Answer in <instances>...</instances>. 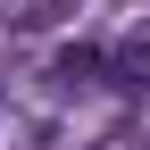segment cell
<instances>
[{"label":"cell","mask_w":150,"mask_h":150,"mask_svg":"<svg viewBox=\"0 0 150 150\" xmlns=\"http://www.w3.org/2000/svg\"><path fill=\"white\" fill-rule=\"evenodd\" d=\"M59 8V0H0V17H17V25H25V17H50Z\"/></svg>","instance_id":"6da1fadb"}]
</instances>
